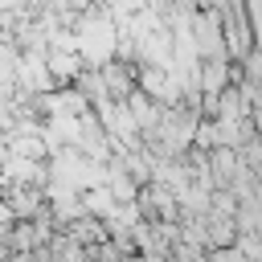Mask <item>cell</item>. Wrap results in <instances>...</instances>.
Wrapping results in <instances>:
<instances>
[{
  "mask_svg": "<svg viewBox=\"0 0 262 262\" xmlns=\"http://www.w3.org/2000/svg\"><path fill=\"white\" fill-rule=\"evenodd\" d=\"M12 151H20V156H37L41 151V139L33 135V139H12Z\"/></svg>",
  "mask_w": 262,
  "mask_h": 262,
  "instance_id": "1",
  "label": "cell"
}]
</instances>
